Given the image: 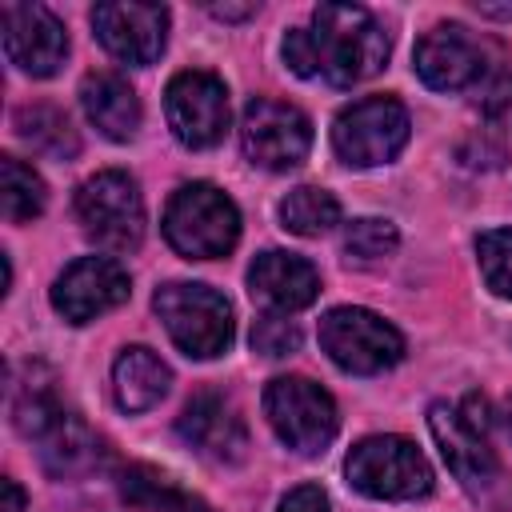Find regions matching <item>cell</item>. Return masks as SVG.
<instances>
[{"instance_id":"cell-5","label":"cell","mask_w":512,"mask_h":512,"mask_svg":"<svg viewBox=\"0 0 512 512\" xmlns=\"http://www.w3.org/2000/svg\"><path fill=\"white\" fill-rule=\"evenodd\" d=\"M348 484L372 500H416L432 488L424 452L404 436H364L344 460Z\"/></svg>"},{"instance_id":"cell-17","label":"cell","mask_w":512,"mask_h":512,"mask_svg":"<svg viewBox=\"0 0 512 512\" xmlns=\"http://www.w3.org/2000/svg\"><path fill=\"white\" fill-rule=\"evenodd\" d=\"M248 292H252V300L264 304V312L292 316V312H300V308H308L316 300L320 276L304 256L268 248L248 268Z\"/></svg>"},{"instance_id":"cell-26","label":"cell","mask_w":512,"mask_h":512,"mask_svg":"<svg viewBox=\"0 0 512 512\" xmlns=\"http://www.w3.org/2000/svg\"><path fill=\"white\" fill-rule=\"evenodd\" d=\"M476 256H480V272L488 280V288L504 300H512V228H492L476 240Z\"/></svg>"},{"instance_id":"cell-2","label":"cell","mask_w":512,"mask_h":512,"mask_svg":"<svg viewBox=\"0 0 512 512\" xmlns=\"http://www.w3.org/2000/svg\"><path fill=\"white\" fill-rule=\"evenodd\" d=\"M428 428H432V440L444 456V464L452 468V476L460 480V488L492 508V512H504L512 504V480L500 464V456L492 452L488 436H484V420H476L464 408H452V404H432L428 408Z\"/></svg>"},{"instance_id":"cell-30","label":"cell","mask_w":512,"mask_h":512,"mask_svg":"<svg viewBox=\"0 0 512 512\" xmlns=\"http://www.w3.org/2000/svg\"><path fill=\"white\" fill-rule=\"evenodd\" d=\"M0 512H28V496L20 492L16 480H4V504H0Z\"/></svg>"},{"instance_id":"cell-19","label":"cell","mask_w":512,"mask_h":512,"mask_svg":"<svg viewBox=\"0 0 512 512\" xmlns=\"http://www.w3.org/2000/svg\"><path fill=\"white\" fill-rule=\"evenodd\" d=\"M168 384H172V372L168 364L144 348V344H132L116 356L112 364V396L124 412H148L156 408L164 396H168Z\"/></svg>"},{"instance_id":"cell-4","label":"cell","mask_w":512,"mask_h":512,"mask_svg":"<svg viewBox=\"0 0 512 512\" xmlns=\"http://www.w3.org/2000/svg\"><path fill=\"white\" fill-rule=\"evenodd\" d=\"M152 304H156L164 332L184 356L212 360L232 344V304L216 288L172 280L156 292Z\"/></svg>"},{"instance_id":"cell-21","label":"cell","mask_w":512,"mask_h":512,"mask_svg":"<svg viewBox=\"0 0 512 512\" xmlns=\"http://www.w3.org/2000/svg\"><path fill=\"white\" fill-rule=\"evenodd\" d=\"M120 496H124L132 508H140V512H212L200 496L184 492L172 476H164V472H156V468H148V464L124 468V476H120Z\"/></svg>"},{"instance_id":"cell-6","label":"cell","mask_w":512,"mask_h":512,"mask_svg":"<svg viewBox=\"0 0 512 512\" xmlns=\"http://www.w3.org/2000/svg\"><path fill=\"white\" fill-rule=\"evenodd\" d=\"M264 416L280 444H288L300 456L324 452L340 428L336 400L308 376H276L264 388Z\"/></svg>"},{"instance_id":"cell-25","label":"cell","mask_w":512,"mask_h":512,"mask_svg":"<svg viewBox=\"0 0 512 512\" xmlns=\"http://www.w3.org/2000/svg\"><path fill=\"white\" fill-rule=\"evenodd\" d=\"M400 244V232L392 220H380V216H360L344 228V252L348 260L356 264H372V260H384L392 256Z\"/></svg>"},{"instance_id":"cell-14","label":"cell","mask_w":512,"mask_h":512,"mask_svg":"<svg viewBox=\"0 0 512 512\" xmlns=\"http://www.w3.org/2000/svg\"><path fill=\"white\" fill-rule=\"evenodd\" d=\"M4 52L28 76H52L68 56L64 24L44 4H4Z\"/></svg>"},{"instance_id":"cell-3","label":"cell","mask_w":512,"mask_h":512,"mask_svg":"<svg viewBox=\"0 0 512 512\" xmlns=\"http://www.w3.org/2000/svg\"><path fill=\"white\" fill-rule=\"evenodd\" d=\"M164 240L188 260H216L240 240V212L216 184H184L164 208Z\"/></svg>"},{"instance_id":"cell-16","label":"cell","mask_w":512,"mask_h":512,"mask_svg":"<svg viewBox=\"0 0 512 512\" xmlns=\"http://www.w3.org/2000/svg\"><path fill=\"white\" fill-rule=\"evenodd\" d=\"M484 72V52L460 24H436L416 44V76L436 92H460Z\"/></svg>"},{"instance_id":"cell-10","label":"cell","mask_w":512,"mask_h":512,"mask_svg":"<svg viewBox=\"0 0 512 512\" xmlns=\"http://www.w3.org/2000/svg\"><path fill=\"white\" fill-rule=\"evenodd\" d=\"M240 148L256 168L288 172L312 148V124L296 104L284 100H252L240 120Z\"/></svg>"},{"instance_id":"cell-24","label":"cell","mask_w":512,"mask_h":512,"mask_svg":"<svg viewBox=\"0 0 512 512\" xmlns=\"http://www.w3.org/2000/svg\"><path fill=\"white\" fill-rule=\"evenodd\" d=\"M0 200H4V220L8 224H24V220L44 212L48 188H44V180L24 160L4 156L0 160Z\"/></svg>"},{"instance_id":"cell-9","label":"cell","mask_w":512,"mask_h":512,"mask_svg":"<svg viewBox=\"0 0 512 512\" xmlns=\"http://www.w3.org/2000/svg\"><path fill=\"white\" fill-rule=\"evenodd\" d=\"M320 348L352 376H376L404 356V336L368 308H332L320 320Z\"/></svg>"},{"instance_id":"cell-13","label":"cell","mask_w":512,"mask_h":512,"mask_svg":"<svg viewBox=\"0 0 512 512\" xmlns=\"http://www.w3.org/2000/svg\"><path fill=\"white\" fill-rule=\"evenodd\" d=\"M92 28L116 60L152 64L164 52V40H168V8L164 4H136V0L96 4Z\"/></svg>"},{"instance_id":"cell-12","label":"cell","mask_w":512,"mask_h":512,"mask_svg":"<svg viewBox=\"0 0 512 512\" xmlns=\"http://www.w3.org/2000/svg\"><path fill=\"white\" fill-rule=\"evenodd\" d=\"M128 292H132V284H128V272L120 268V260H112V256H80L56 276L52 308L68 324H88V320L120 308L128 300Z\"/></svg>"},{"instance_id":"cell-20","label":"cell","mask_w":512,"mask_h":512,"mask_svg":"<svg viewBox=\"0 0 512 512\" xmlns=\"http://www.w3.org/2000/svg\"><path fill=\"white\" fill-rule=\"evenodd\" d=\"M36 444H40V460L52 476H84V472L100 468V460H104L100 436L76 412H64L48 432L36 436Z\"/></svg>"},{"instance_id":"cell-8","label":"cell","mask_w":512,"mask_h":512,"mask_svg":"<svg viewBox=\"0 0 512 512\" xmlns=\"http://www.w3.org/2000/svg\"><path fill=\"white\" fill-rule=\"evenodd\" d=\"M76 216L108 252H132L144 240V200L136 180L120 168L96 172L76 188Z\"/></svg>"},{"instance_id":"cell-31","label":"cell","mask_w":512,"mask_h":512,"mask_svg":"<svg viewBox=\"0 0 512 512\" xmlns=\"http://www.w3.org/2000/svg\"><path fill=\"white\" fill-rule=\"evenodd\" d=\"M508 428H512V400H508Z\"/></svg>"},{"instance_id":"cell-28","label":"cell","mask_w":512,"mask_h":512,"mask_svg":"<svg viewBox=\"0 0 512 512\" xmlns=\"http://www.w3.org/2000/svg\"><path fill=\"white\" fill-rule=\"evenodd\" d=\"M480 112H484L492 124L512 128V72L496 76V80L480 92Z\"/></svg>"},{"instance_id":"cell-18","label":"cell","mask_w":512,"mask_h":512,"mask_svg":"<svg viewBox=\"0 0 512 512\" xmlns=\"http://www.w3.org/2000/svg\"><path fill=\"white\" fill-rule=\"evenodd\" d=\"M80 104L88 120L108 136V140H132L140 132V100L132 84L116 72H92L80 84Z\"/></svg>"},{"instance_id":"cell-27","label":"cell","mask_w":512,"mask_h":512,"mask_svg":"<svg viewBox=\"0 0 512 512\" xmlns=\"http://www.w3.org/2000/svg\"><path fill=\"white\" fill-rule=\"evenodd\" d=\"M252 348L260 356H292L300 348V328L288 320V316H276V312H264L256 324H252Z\"/></svg>"},{"instance_id":"cell-11","label":"cell","mask_w":512,"mask_h":512,"mask_svg":"<svg viewBox=\"0 0 512 512\" xmlns=\"http://www.w3.org/2000/svg\"><path fill=\"white\" fill-rule=\"evenodd\" d=\"M164 116L180 144L212 148L228 132V88L212 72H176L164 88Z\"/></svg>"},{"instance_id":"cell-7","label":"cell","mask_w":512,"mask_h":512,"mask_svg":"<svg viewBox=\"0 0 512 512\" xmlns=\"http://www.w3.org/2000/svg\"><path fill=\"white\" fill-rule=\"evenodd\" d=\"M412 120L396 96H364L332 124V148L348 168H380L408 144Z\"/></svg>"},{"instance_id":"cell-23","label":"cell","mask_w":512,"mask_h":512,"mask_svg":"<svg viewBox=\"0 0 512 512\" xmlns=\"http://www.w3.org/2000/svg\"><path fill=\"white\" fill-rule=\"evenodd\" d=\"M280 220L296 236H324L328 228L340 224V200L328 188L300 184L280 200Z\"/></svg>"},{"instance_id":"cell-15","label":"cell","mask_w":512,"mask_h":512,"mask_svg":"<svg viewBox=\"0 0 512 512\" xmlns=\"http://www.w3.org/2000/svg\"><path fill=\"white\" fill-rule=\"evenodd\" d=\"M176 432L208 460L216 464H240L248 456V428L236 412L232 400H224L220 392H196L180 420H176Z\"/></svg>"},{"instance_id":"cell-29","label":"cell","mask_w":512,"mask_h":512,"mask_svg":"<svg viewBox=\"0 0 512 512\" xmlns=\"http://www.w3.org/2000/svg\"><path fill=\"white\" fill-rule=\"evenodd\" d=\"M276 512H328V496L320 484H300L280 500Z\"/></svg>"},{"instance_id":"cell-1","label":"cell","mask_w":512,"mask_h":512,"mask_svg":"<svg viewBox=\"0 0 512 512\" xmlns=\"http://www.w3.org/2000/svg\"><path fill=\"white\" fill-rule=\"evenodd\" d=\"M388 60V32L360 4H320L304 28L284 36V64L304 80L352 88Z\"/></svg>"},{"instance_id":"cell-22","label":"cell","mask_w":512,"mask_h":512,"mask_svg":"<svg viewBox=\"0 0 512 512\" xmlns=\"http://www.w3.org/2000/svg\"><path fill=\"white\" fill-rule=\"evenodd\" d=\"M16 132H20L24 144H32L36 152L56 156V160L76 156V148H80V136H76L72 120H68L60 108H52V104L20 108V112H16Z\"/></svg>"}]
</instances>
